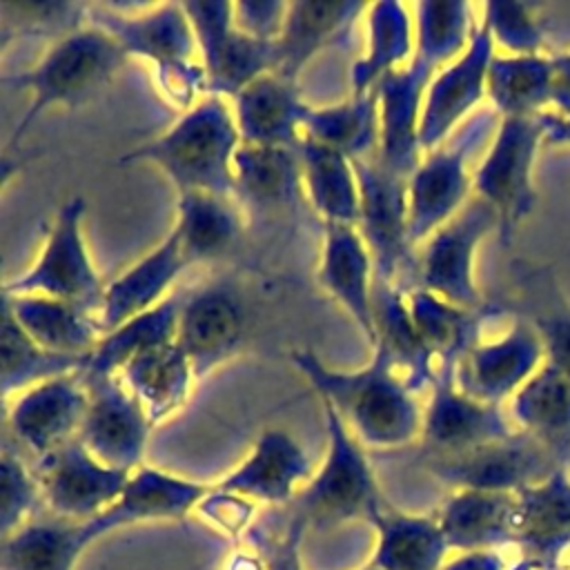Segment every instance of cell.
Returning a JSON list of instances; mask_svg holds the SVG:
<instances>
[{"mask_svg": "<svg viewBox=\"0 0 570 570\" xmlns=\"http://www.w3.org/2000/svg\"><path fill=\"white\" fill-rule=\"evenodd\" d=\"M289 361L363 445L387 450L421 436L423 410L414 390L381 350H372L358 370H334L305 347L292 350Z\"/></svg>", "mask_w": 570, "mask_h": 570, "instance_id": "obj_1", "label": "cell"}, {"mask_svg": "<svg viewBox=\"0 0 570 570\" xmlns=\"http://www.w3.org/2000/svg\"><path fill=\"white\" fill-rule=\"evenodd\" d=\"M240 134L227 98L205 96L160 136L118 156V165L149 163L180 191L234 196V156Z\"/></svg>", "mask_w": 570, "mask_h": 570, "instance_id": "obj_2", "label": "cell"}, {"mask_svg": "<svg viewBox=\"0 0 570 570\" xmlns=\"http://www.w3.org/2000/svg\"><path fill=\"white\" fill-rule=\"evenodd\" d=\"M127 58L116 38L87 20L80 29L53 40L31 69L7 73V87L31 96L9 142L16 145L47 109H69L91 100L125 67Z\"/></svg>", "mask_w": 570, "mask_h": 570, "instance_id": "obj_3", "label": "cell"}, {"mask_svg": "<svg viewBox=\"0 0 570 570\" xmlns=\"http://www.w3.org/2000/svg\"><path fill=\"white\" fill-rule=\"evenodd\" d=\"M87 20L116 38L127 56L149 60L156 67L160 91L171 105L189 109L196 94L207 91L205 69L194 62L198 42L183 2L149 4L138 11L89 7Z\"/></svg>", "mask_w": 570, "mask_h": 570, "instance_id": "obj_4", "label": "cell"}, {"mask_svg": "<svg viewBox=\"0 0 570 570\" xmlns=\"http://www.w3.org/2000/svg\"><path fill=\"white\" fill-rule=\"evenodd\" d=\"M323 410L327 430L325 456L292 501V512L314 528L350 521L372 523L385 510V501L363 450L365 445L330 405H323Z\"/></svg>", "mask_w": 570, "mask_h": 570, "instance_id": "obj_5", "label": "cell"}, {"mask_svg": "<svg viewBox=\"0 0 570 570\" xmlns=\"http://www.w3.org/2000/svg\"><path fill=\"white\" fill-rule=\"evenodd\" d=\"M85 212L87 203L82 196L67 198L60 205L33 265L11 281H4L2 294L49 296L96 314L105 294V283L82 236Z\"/></svg>", "mask_w": 570, "mask_h": 570, "instance_id": "obj_6", "label": "cell"}, {"mask_svg": "<svg viewBox=\"0 0 570 570\" xmlns=\"http://www.w3.org/2000/svg\"><path fill=\"white\" fill-rule=\"evenodd\" d=\"M543 140V114L501 118L474 171V194L494 209L503 243H510L519 223L534 209L537 189L532 169Z\"/></svg>", "mask_w": 570, "mask_h": 570, "instance_id": "obj_7", "label": "cell"}, {"mask_svg": "<svg viewBox=\"0 0 570 570\" xmlns=\"http://www.w3.org/2000/svg\"><path fill=\"white\" fill-rule=\"evenodd\" d=\"M499 120L497 111L472 116L454 142L428 151L407 178V220L414 245L428 240L465 207L470 191H474V174L468 171V158Z\"/></svg>", "mask_w": 570, "mask_h": 570, "instance_id": "obj_8", "label": "cell"}, {"mask_svg": "<svg viewBox=\"0 0 570 570\" xmlns=\"http://www.w3.org/2000/svg\"><path fill=\"white\" fill-rule=\"evenodd\" d=\"M194 29L207 94L232 100L243 87L274 71L276 42L256 40L234 24L232 2H183Z\"/></svg>", "mask_w": 570, "mask_h": 570, "instance_id": "obj_9", "label": "cell"}, {"mask_svg": "<svg viewBox=\"0 0 570 570\" xmlns=\"http://www.w3.org/2000/svg\"><path fill=\"white\" fill-rule=\"evenodd\" d=\"M559 461L523 430L448 456H428V472L452 490L519 492L552 474Z\"/></svg>", "mask_w": 570, "mask_h": 570, "instance_id": "obj_10", "label": "cell"}, {"mask_svg": "<svg viewBox=\"0 0 570 570\" xmlns=\"http://www.w3.org/2000/svg\"><path fill=\"white\" fill-rule=\"evenodd\" d=\"M492 227H499L494 209L479 196L468 200L425 240L416 265L419 287L468 309L485 307L474 281V254Z\"/></svg>", "mask_w": 570, "mask_h": 570, "instance_id": "obj_11", "label": "cell"}, {"mask_svg": "<svg viewBox=\"0 0 570 570\" xmlns=\"http://www.w3.org/2000/svg\"><path fill=\"white\" fill-rule=\"evenodd\" d=\"M33 472L51 514L73 523L91 521L109 510L131 474L100 463L78 436L38 459Z\"/></svg>", "mask_w": 570, "mask_h": 570, "instance_id": "obj_12", "label": "cell"}, {"mask_svg": "<svg viewBox=\"0 0 570 570\" xmlns=\"http://www.w3.org/2000/svg\"><path fill=\"white\" fill-rule=\"evenodd\" d=\"M361 212L356 229L363 236L379 281L396 285V276L414 263L407 220V178L387 171L376 158L354 160Z\"/></svg>", "mask_w": 570, "mask_h": 570, "instance_id": "obj_13", "label": "cell"}, {"mask_svg": "<svg viewBox=\"0 0 570 570\" xmlns=\"http://www.w3.org/2000/svg\"><path fill=\"white\" fill-rule=\"evenodd\" d=\"M430 401L423 410L421 439L430 456H448L505 439L514 428L501 405L481 403L463 394L454 383V365H436L430 385Z\"/></svg>", "mask_w": 570, "mask_h": 570, "instance_id": "obj_14", "label": "cell"}, {"mask_svg": "<svg viewBox=\"0 0 570 570\" xmlns=\"http://www.w3.org/2000/svg\"><path fill=\"white\" fill-rule=\"evenodd\" d=\"M89 403L78 441L100 463L134 472L142 465L149 430L154 428L142 405L118 376L85 383Z\"/></svg>", "mask_w": 570, "mask_h": 570, "instance_id": "obj_15", "label": "cell"}, {"mask_svg": "<svg viewBox=\"0 0 570 570\" xmlns=\"http://www.w3.org/2000/svg\"><path fill=\"white\" fill-rule=\"evenodd\" d=\"M543 361L541 336L525 318H517L503 336L488 343L479 341L456 361L454 383L481 403L501 405L525 385Z\"/></svg>", "mask_w": 570, "mask_h": 570, "instance_id": "obj_16", "label": "cell"}, {"mask_svg": "<svg viewBox=\"0 0 570 570\" xmlns=\"http://www.w3.org/2000/svg\"><path fill=\"white\" fill-rule=\"evenodd\" d=\"M245 309L229 281L207 283L183 294L176 345L189 358L196 379L232 358L243 341Z\"/></svg>", "mask_w": 570, "mask_h": 570, "instance_id": "obj_17", "label": "cell"}, {"mask_svg": "<svg viewBox=\"0 0 570 570\" xmlns=\"http://www.w3.org/2000/svg\"><path fill=\"white\" fill-rule=\"evenodd\" d=\"M494 58V40L488 27H479L468 49L448 67L439 69L425 91L419 142L423 151H434L452 129L488 98V69Z\"/></svg>", "mask_w": 570, "mask_h": 570, "instance_id": "obj_18", "label": "cell"}, {"mask_svg": "<svg viewBox=\"0 0 570 570\" xmlns=\"http://www.w3.org/2000/svg\"><path fill=\"white\" fill-rule=\"evenodd\" d=\"M434 73L421 60L410 58V65L383 76L374 87L379 102V151L374 158L401 178H410L423 160L419 129Z\"/></svg>", "mask_w": 570, "mask_h": 570, "instance_id": "obj_19", "label": "cell"}, {"mask_svg": "<svg viewBox=\"0 0 570 570\" xmlns=\"http://www.w3.org/2000/svg\"><path fill=\"white\" fill-rule=\"evenodd\" d=\"M87 403L89 394L78 372L65 374L13 396L7 423L16 441L42 459L78 436Z\"/></svg>", "mask_w": 570, "mask_h": 570, "instance_id": "obj_20", "label": "cell"}, {"mask_svg": "<svg viewBox=\"0 0 570 570\" xmlns=\"http://www.w3.org/2000/svg\"><path fill=\"white\" fill-rule=\"evenodd\" d=\"M312 474L301 443L289 432L269 428L258 434L249 454L214 485L256 505H285L298 497Z\"/></svg>", "mask_w": 570, "mask_h": 570, "instance_id": "obj_21", "label": "cell"}, {"mask_svg": "<svg viewBox=\"0 0 570 570\" xmlns=\"http://www.w3.org/2000/svg\"><path fill=\"white\" fill-rule=\"evenodd\" d=\"M212 485L191 481L151 465H140L129 474V481L118 501L100 517L85 521V528L94 541L114 530L149 523V521H178L189 512H196L198 503Z\"/></svg>", "mask_w": 570, "mask_h": 570, "instance_id": "obj_22", "label": "cell"}, {"mask_svg": "<svg viewBox=\"0 0 570 570\" xmlns=\"http://www.w3.org/2000/svg\"><path fill=\"white\" fill-rule=\"evenodd\" d=\"M187 265L176 234L169 232L154 249L105 285L100 307L94 314L100 336L163 303Z\"/></svg>", "mask_w": 570, "mask_h": 570, "instance_id": "obj_23", "label": "cell"}, {"mask_svg": "<svg viewBox=\"0 0 570 570\" xmlns=\"http://www.w3.org/2000/svg\"><path fill=\"white\" fill-rule=\"evenodd\" d=\"M229 102L240 140L249 145L298 147L312 111L296 82L274 71L252 80Z\"/></svg>", "mask_w": 570, "mask_h": 570, "instance_id": "obj_24", "label": "cell"}, {"mask_svg": "<svg viewBox=\"0 0 570 570\" xmlns=\"http://www.w3.org/2000/svg\"><path fill=\"white\" fill-rule=\"evenodd\" d=\"M318 281L372 345L376 269L372 254L354 225H325Z\"/></svg>", "mask_w": 570, "mask_h": 570, "instance_id": "obj_25", "label": "cell"}, {"mask_svg": "<svg viewBox=\"0 0 570 570\" xmlns=\"http://www.w3.org/2000/svg\"><path fill=\"white\" fill-rule=\"evenodd\" d=\"M434 519L450 552L501 550L514 546L517 492L452 490Z\"/></svg>", "mask_w": 570, "mask_h": 570, "instance_id": "obj_26", "label": "cell"}, {"mask_svg": "<svg viewBox=\"0 0 570 570\" xmlns=\"http://www.w3.org/2000/svg\"><path fill=\"white\" fill-rule=\"evenodd\" d=\"M514 546L521 557L561 563L570 550V468L517 492Z\"/></svg>", "mask_w": 570, "mask_h": 570, "instance_id": "obj_27", "label": "cell"}, {"mask_svg": "<svg viewBox=\"0 0 570 570\" xmlns=\"http://www.w3.org/2000/svg\"><path fill=\"white\" fill-rule=\"evenodd\" d=\"M370 4L352 0L289 2L283 31L276 40L274 73L294 80L325 47L334 45Z\"/></svg>", "mask_w": 570, "mask_h": 570, "instance_id": "obj_28", "label": "cell"}, {"mask_svg": "<svg viewBox=\"0 0 570 570\" xmlns=\"http://www.w3.org/2000/svg\"><path fill=\"white\" fill-rule=\"evenodd\" d=\"M519 430L543 443L559 465L570 468V372L543 365L510 399Z\"/></svg>", "mask_w": 570, "mask_h": 570, "instance_id": "obj_29", "label": "cell"}, {"mask_svg": "<svg viewBox=\"0 0 570 570\" xmlns=\"http://www.w3.org/2000/svg\"><path fill=\"white\" fill-rule=\"evenodd\" d=\"M374 343L372 350H381L396 367V372L405 379V383L419 392L421 387H430L436 367L434 356L423 343L410 307L407 296L394 283L379 281L374 283Z\"/></svg>", "mask_w": 570, "mask_h": 570, "instance_id": "obj_30", "label": "cell"}, {"mask_svg": "<svg viewBox=\"0 0 570 570\" xmlns=\"http://www.w3.org/2000/svg\"><path fill=\"white\" fill-rule=\"evenodd\" d=\"M234 196L261 212L292 207L303 196L298 147L240 142L234 156Z\"/></svg>", "mask_w": 570, "mask_h": 570, "instance_id": "obj_31", "label": "cell"}, {"mask_svg": "<svg viewBox=\"0 0 570 570\" xmlns=\"http://www.w3.org/2000/svg\"><path fill=\"white\" fill-rule=\"evenodd\" d=\"M118 379L156 425L187 403L196 374L185 352L171 341L131 358Z\"/></svg>", "mask_w": 570, "mask_h": 570, "instance_id": "obj_32", "label": "cell"}, {"mask_svg": "<svg viewBox=\"0 0 570 570\" xmlns=\"http://www.w3.org/2000/svg\"><path fill=\"white\" fill-rule=\"evenodd\" d=\"M180 303L183 294H169L156 307L102 334L96 347L87 354L82 370L78 372L82 383L118 376V372L138 354L176 341Z\"/></svg>", "mask_w": 570, "mask_h": 570, "instance_id": "obj_33", "label": "cell"}, {"mask_svg": "<svg viewBox=\"0 0 570 570\" xmlns=\"http://www.w3.org/2000/svg\"><path fill=\"white\" fill-rule=\"evenodd\" d=\"M2 303L11 309L24 334L53 354L85 358L100 341L94 314L80 305L49 296L7 294H2Z\"/></svg>", "mask_w": 570, "mask_h": 570, "instance_id": "obj_34", "label": "cell"}, {"mask_svg": "<svg viewBox=\"0 0 570 570\" xmlns=\"http://www.w3.org/2000/svg\"><path fill=\"white\" fill-rule=\"evenodd\" d=\"M303 194L323 225H354L361 212V187L354 160L309 138L298 142Z\"/></svg>", "mask_w": 570, "mask_h": 570, "instance_id": "obj_35", "label": "cell"}, {"mask_svg": "<svg viewBox=\"0 0 570 570\" xmlns=\"http://www.w3.org/2000/svg\"><path fill=\"white\" fill-rule=\"evenodd\" d=\"M376 546L367 563L379 570H441L450 550L434 517L387 508L370 523Z\"/></svg>", "mask_w": 570, "mask_h": 570, "instance_id": "obj_36", "label": "cell"}, {"mask_svg": "<svg viewBox=\"0 0 570 570\" xmlns=\"http://www.w3.org/2000/svg\"><path fill=\"white\" fill-rule=\"evenodd\" d=\"M94 543L85 523L65 519H31L2 539L0 570H76Z\"/></svg>", "mask_w": 570, "mask_h": 570, "instance_id": "obj_37", "label": "cell"}, {"mask_svg": "<svg viewBox=\"0 0 570 570\" xmlns=\"http://www.w3.org/2000/svg\"><path fill=\"white\" fill-rule=\"evenodd\" d=\"M488 100L499 118L539 116L552 107V60L546 53H494Z\"/></svg>", "mask_w": 570, "mask_h": 570, "instance_id": "obj_38", "label": "cell"}, {"mask_svg": "<svg viewBox=\"0 0 570 570\" xmlns=\"http://www.w3.org/2000/svg\"><path fill=\"white\" fill-rule=\"evenodd\" d=\"M407 307L423 343L439 361V365H456V361L479 343L481 323L497 312L490 305L481 309H468L448 303L423 287L407 292Z\"/></svg>", "mask_w": 570, "mask_h": 570, "instance_id": "obj_39", "label": "cell"}, {"mask_svg": "<svg viewBox=\"0 0 570 570\" xmlns=\"http://www.w3.org/2000/svg\"><path fill=\"white\" fill-rule=\"evenodd\" d=\"M414 56V29L405 4L381 0L367 7V45L365 53L352 65V94H367L376 82L401 69Z\"/></svg>", "mask_w": 570, "mask_h": 570, "instance_id": "obj_40", "label": "cell"}, {"mask_svg": "<svg viewBox=\"0 0 570 570\" xmlns=\"http://www.w3.org/2000/svg\"><path fill=\"white\" fill-rule=\"evenodd\" d=\"M171 232L176 234L187 263H203L225 254L234 245L240 232V216L227 196L180 191Z\"/></svg>", "mask_w": 570, "mask_h": 570, "instance_id": "obj_41", "label": "cell"}, {"mask_svg": "<svg viewBox=\"0 0 570 570\" xmlns=\"http://www.w3.org/2000/svg\"><path fill=\"white\" fill-rule=\"evenodd\" d=\"M303 138L341 151L350 160H365L379 151V102L376 89L352 94L338 105L309 111Z\"/></svg>", "mask_w": 570, "mask_h": 570, "instance_id": "obj_42", "label": "cell"}, {"mask_svg": "<svg viewBox=\"0 0 570 570\" xmlns=\"http://www.w3.org/2000/svg\"><path fill=\"white\" fill-rule=\"evenodd\" d=\"M85 358L40 347L16 323L11 309L4 303L0 305V390L4 401L42 381L80 372Z\"/></svg>", "mask_w": 570, "mask_h": 570, "instance_id": "obj_43", "label": "cell"}, {"mask_svg": "<svg viewBox=\"0 0 570 570\" xmlns=\"http://www.w3.org/2000/svg\"><path fill=\"white\" fill-rule=\"evenodd\" d=\"M479 22L472 4L459 0H423L414 4V56L439 71L470 45Z\"/></svg>", "mask_w": 570, "mask_h": 570, "instance_id": "obj_44", "label": "cell"}, {"mask_svg": "<svg viewBox=\"0 0 570 570\" xmlns=\"http://www.w3.org/2000/svg\"><path fill=\"white\" fill-rule=\"evenodd\" d=\"M521 281L530 287V312L523 318L541 336L546 361L570 372V301L563 296L554 269L525 267Z\"/></svg>", "mask_w": 570, "mask_h": 570, "instance_id": "obj_45", "label": "cell"}, {"mask_svg": "<svg viewBox=\"0 0 570 570\" xmlns=\"http://www.w3.org/2000/svg\"><path fill=\"white\" fill-rule=\"evenodd\" d=\"M89 7L78 2H2V42L9 36H49L53 40L87 24Z\"/></svg>", "mask_w": 570, "mask_h": 570, "instance_id": "obj_46", "label": "cell"}, {"mask_svg": "<svg viewBox=\"0 0 570 570\" xmlns=\"http://www.w3.org/2000/svg\"><path fill=\"white\" fill-rule=\"evenodd\" d=\"M481 22L488 27L494 47L505 53L530 56L543 53V24L534 16V4L528 2H488L483 4Z\"/></svg>", "mask_w": 570, "mask_h": 570, "instance_id": "obj_47", "label": "cell"}, {"mask_svg": "<svg viewBox=\"0 0 570 570\" xmlns=\"http://www.w3.org/2000/svg\"><path fill=\"white\" fill-rule=\"evenodd\" d=\"M42 501L36 472L16 454L2 450L0 459V530L2 539L20 530L33 519L36 505Z\"/></svg>", "mask_w": 570, "mask_h": 570, "instance_id": "obj_48", "label": "cell"}, {"mask_svg": "<svg viewBox=\"0 0 570 570\" xmlns=\"http://www.w3.org/2000/svg\"><path fill=\"white\" fill-rule=\"evenodd\" d=\"M196 512L207 523H212L216 530H220L225 537L240 541V537L247 534L252 528V521L256 514V503L245 497H238V494H232V492H225V490H218L216 485H212V490L198 503Z\"/></svg>", "mask_w": 570, "mask_h": 570, "instance_id": "obj_49", "label": "cell"}, {"mask_svg": "<svg viewBox=\"0 0 570 570\" xmlns=\"http://www.w3.org/2000/svg\"><path fill=\"white\" fill-rule=\"evenodd\" d=\"M307 523L292 512L283 532L261 534L249 532L252 546L265 559V570H305L301 559V539Z\"/></svg>", "mask_w": 570, "mask_h": 570, "instance_id": "obj_50", "label": "cell"}, {"mask_svg": "<svg viewBox=\"0 0 570 570\" xmlns=\"http://www.w3.org/2000/svg\"><path fill=\"white\" fill-rule=\"evenodd\" d=\"M287 9H289V2H276V0L232 2V16H234L236 29L263 42L278 40L287 18Z\"/></svg>", "mask_w": 570, "mask_h": 570, "instance_id": "obj_51", "label": "cell"}, {"mask_svg": "<svg viewBox=\"0 0 570 570\" xmlns=\"http://www.w3.org/2000/svg\"><path fill=\"white\" fill-rule=\"evenodd\" d=\"M441 570H508V563L499 550H474L448 554Z\"/></svg>", "mask_w": 570, "mask_h": 570, "instance_id": "obj_52", "label": "cell"}, {"mask_svg": "<svg viewBox=\"0 0 570 570\" xmlns=\"http://www.w3.org/2000/svg\"><path fill=\"white\" fill-rule=\"evenodd\" d=\"M552 60V111L570 116V51L550 56Z\"/></svg>", "mask_w": 570, "mask_h": 570, "instance_id": "obj_53", "label": "cell"}, {"mask_svg": "<svg viewBox=\"0 0 570 570\" xmlns=\"http://www.w3.org/2000/svg\"><path fill=\"white\" fill-rule=\"evenodd\" d=\"M546 122V142L570 145V116H561L557 111H543Z\"/></svg>", "mask_w": 570, "mask_h": 570, "instance_id": "obj_54", "label": "cell"}, {"mask_svg": "<svg viewBox=\"0 0 570 570\" xmlns=\"http://www.w3.org/2000/svg\"><path fill=\"white\" fill-rule=\"evenodd\" d=\"M223 570H265V559L261 557V552L252 546V548H236L227 559Z\"/></svg>", "mask_w": 570, "mask_h": 570, "instance_id": "obj_55", "label": "cell"}, {"mask_svg": "<svg viewBox=\"0 0 570 570\" xmlns=\"http://www.w3.org/2000/svg\"><path fill=\"white\" fill-rule=\"evenodd\" d=\"M508 570H563L561 563L557 561H546V559H534V557H519Z\"/></svg>", "mask_w": 570, "mask_h": 570, "instance_id": "obj_56", "label": "cell"}, {"mask_svg": "<svg viewBox=\"0 0 570 570\" xmlns=\"http://www.w3.org/2000/svg\"><path fill=\"white\" fill-rule=\"evenodd\" d=\"M358 570H379V568H374L372 563H365V566H363V568H358Z\"/></svg>", "mask_w": 570, "mask_h": 570, "instance_id": "obj_57", "label": "cell"}, {"mask_svg": "<svg viewBox=\"0 0 570 570\" xmlns=\"http://www.w3.org/2000/svg\"><path fill=\"white\" fill-rule=\"evenodd\" d=\"M568 570H570V568H568Z\"/></svg>", "mask_w": 570, "mask_h": 570, "instance_id": "obj_58", "label": "cell"}]
</instances>
